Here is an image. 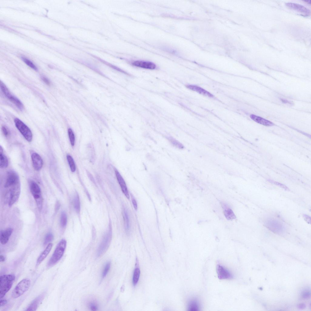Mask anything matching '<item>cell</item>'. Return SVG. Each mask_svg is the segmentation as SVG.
Returning a JSON list of instances; mask_svg holds the SVG:
<instances>
[{"label":"cell","mask_w":311,"mask_h":311,"mask_svg":"<svg viewBox=\"0 0 311 311\" xmlns=\"http://www.w3.org/2000/svg\"><path fill=\"white\" fill-rule=\"evenodd\" d=\"M123 216L125 228L126 231L128 232L130 228L129 219L127 211L125 209L124 210Z\"/></svg>","instance_id":"484cf974"},{"label":"cell","mask_w":311,"mask_h":311,"mask_svg":"<svg viewBox=\"0 0 311 311\" xmlns=\"http://www.w3.org/2000/svg\"><path fill=\"white\" fill-rule=\"evenodd\" d=\"M31 284V281L26 278L22 280L16 285L13 291L12 297L16 299L23 295L29 288Z\"/></svg>","instance_id":"5b68a950"},{"label":"cell","mask_w":311,"mask_h":311,"mask_svg":"<svg viewBox=\"0 0 311 311\" xmlns=\"http://www.w3.org/2000/svg\"><path fill=\"white\" fill-rule=\"evenodd\" d=\"M266 223L267 227L274 233H280L283 232V227L279 222L276 221L269 220Z\"/></svg>","instance_id":"8fae6325"},{"label":"cell","mask_w":311,"mask_h":311,"mask_svg":"<svg viewBox=\"0 0 311 311\" xmlns=\"http://www.w3.org/2000/svg\"><path fill=\"white\" fill-rule=\"evenodd\" d=\"M54 236L53 234L51 233H48L47 234L45 237L44 244L45 245L52 241L53 240Z\"/></svg>","instance_id":"836d02e7"},{"label":"cell","mask_w":311,"mask_h":311,"mask_svg":"<svg viewBox=\"0 0 311 311\" xmlns=\"http://www.w3.org/2000/svg\"><path fill=\"white\" fill-rule=\"evenodd\" d=\"M310 297V292L309 290H305L303 292L302 297L304 299H307Z\"/></svg>","instance_id":"d590c367"},{"label":"cell","mask_w":311,"mask_h":311,"mask_svg":"<svg viewBox=\"0 0 311 311\" xmlns=\"http://www.w3.org/2000/svg\"><path fill=\"white\" fill-rule=\"evenodd\" d=\"M68 132L70 143L72 146H74L75 141V138L74 133L73 130L70 128L68 129Z\"/></svg>","instance_id":"4dcf8cb0"},{"label":"cell","mask_w":311,"mask_h":311,"mask_svg":"<svg viewBox=\"0 0 311 311\" xmlns=\"http://www.w3.org/2000/svg\"><path fill=\"white\" fill-rule=\"evenodd\" d=\"M53 244H48L44 251L38 257L37 261L36 266H38L41 264L49 254L53 247Z\"/></svg>","instance_id":"e0dca14e"},{"label":"cell","mask_w":311,"mask_h":311,"mask_svg":"<svg viewBox=\"0 0 311 311\" xmlns=\"http://www.w3.org/2000/svg\"><path fill=\"white\" fill-rule=\"evenodd\" d=\"M13 231L12 228H9L1 231L0 234V241L2 244L5 245L8 242L9 238L12 233Z\"/></svg>","instance_id":"9a60e30c"},{"label":"cell","mask_w":311,"mask_h":311,"mask_svg":"<svg viewBox=\"0 0 311 311\" xmlns=\"http://www.w3.org/2000/svg\"><path fill=\"white\" fill-rule=\"evenodd\" d=\"M14 122L16 127L25 139L27 141L31 142L33 139V134L29 128L17 118L14 119Z\"/></svg>","instance_id":"8992f818"},{"label":"cell","mask_w":311,"mask_h":311,"mask_svg":"<svg viewBox=\"0 0 311 311\" xmlns=\"http://www.w3.org/2000/svg\"><path fill=\"white\" fill-rule=\"evenodd\" d=\"M187 88L192 90V91L196 92L200 94H202L205 96L209 97H212L213 96L211 93H210L206 91L205 90L198 86L192 85H188L187 86Z\"/></svg>","instance_id":"d6986e66"},{"label":"cell","mask_w":311,"mask_h":311,"mask_svg":"<svg viewBox=\"0 0 311 311\" xmlns=\"http://www.w3.org/2000/svg\"><path fill=\"white\" fill-rule=\"evenodd\" d=\"M216 271L218 277L220 279H231L233 278L231 273L222 265L218 264Z\"/></svg>","instance_id":"30bf717a"},{"label":"cell","mask_w":311,"mask_h":311,"mask_svg":"<svg viewBox=\"0 0 311 311\" xmlns=\"http://www.w3.org/2000/svg\"><path fill=\"white\" fill-rule=\"evenodd\" d=\"M42 78L43 81L47 85H49L51 84L49 80L46 77L43 76L42 77Z\"/></svg>","instance_id":"f35d334b"},{"label":"cell","mask_w":311,"mask_h":311,"mask_svg":"<svg viewBox=\"0 0 311 311\" xmlns=\"http://www.w3.org/2000/svg\"><path fill=\"white\" fill-rule=\"evenodd\" d=\"M200 306L199 302L196 299L190 300L188 306V310L190 311H198L199 310Z\"/></svg>","instance_id":"7402d4cb"},{"label":"cell","mask_w":311,"mask_h":311,"mask_svg":"<svg viewBox=\"0 0 311 311\" xmlns=\"http://www.w3.org/2000/svg\"><path fill=\"white\" fill-rule=\"evenodd\" d=\"M15 279L14 274L2 276L0 278V299L3 298L11 289Z\"/></svg>","instance_id":"7a4b0ae2"},{"label":"cell","mask_w":311,"mask_h":311,"mask_svg":"<svg viewBox=\"0 0 311 311\" xmlns=\"http://www.w3.org/2000/svg\"><path fill=\"white\" fill-rule=\"evenodd\" d=\"M60 204L59 203H58V202H57L56 204L55 208L56 210V211L57 210H59V208H60Z\"/></svg>","instance_id":"f6af8a7d"},{"label":"cell","mask_w":311,"mask_h":311,"mask_svg":"<svg viewBox=\"0 0 311 311\" xmlns=\"http://www.w3.org/2000/svg\"><path fill=\"white\" fill-rule=\"evenodd\" d=\"M67 223V215L65 212H63L61 213L60 218V224L62 227L64 228L66 226Z\"/></svg>","instance_id":"f1b7e54d"},{"label":"cell","mask_w":311,"mask_h":311,"mask_svg":"<svg viewBox=\"0 0 311 311\" xmlns=\"http://www.w3.org/2000/svg\"><path fill=\"white\" fill-rule=\"evenodd\" d=\"M2 130L5 136H8L9 135V130L6 127L3 126L2 127Z\"/></svg>","instance_id":"8d00e7d4"},{"label":"cell","mask_w":311,"mask_h":311,"mask_svg":"<svg viewBox=\"0 0 311 311\" xmlns=\"http://www.w3.org/2000/svg\"><path fill=\"white\" fill-rule=\"evenodd\" d=\"M22 59L23 61L29 67L35 70V71H37V67L31 61L24 57H22Z\"/></svg>","instance_id":"1f68e13d"},{"label":"cell","mask_w":311,"mask_h":311,"mask_svg":"<svg viewBox=\"0 0 311 311\" xmlns=\"http://www.w3.org/2000/svg\"><path fill=\"white\" fill-rule=\"evenodd\" d=\"M281 101L283 103H285L288 104H291V105H292L293 104L291 102L288 101H287V100H285V99H281Z\"/></svg>","instance_id":"7bdbcfd3"},{"label":"cell","mask_w":311,"mask_h":311,"mask_svg":"<svg viewBox=\"0 0 311 311\" xmlns=\"http://www.w3.org/2000/svg\"><path fill=\"white\" fill-rule=\"evenodd\" d=\"M132 64L136 67L149 69H154L156 67L155 64L149 62L137 61L134 62Z\"/></svg>","instance_id":"2e32d148"},{"label":"cell","mask_w":311,"mask_h":311,"mask_svg":"<svg viewBox=\"0 0 311 311\" xmlns=\"http://www.w3.org/2000/svg\"><path fill=\"white\" fill-rule=\"evenodd\" d=\"M112 236V228L110 225L108 230L104 236L98 249L97 256L98 257L102 256L106 252L111 243Z\"/></svg>","instance_id":"277c9868"},{"label":"cell","mask_w":311,"mask_h":311,"mask_svg":"<svg viewBox=\"0 0 311 311\" xmlns=\"http://www.w3.org/2000/svg\"><path fill=\"white\" fill-rule=\"evenodd\" d=\"M0 167L1 168H6L9 164L8 159L6 157L4 154L3 149L1 146L0 149Z\"/></svg>","instance_id":"44dd1931"},{"label":"cell","mask_w":311,"mask_h":311,"mask_svg":"<svg viewBox=\"0 0 311 311\" xmlns=\"http://www.w3.org/2000/svg\"><path fill=\"white\" fill-rule=\"evenodd\" d=\"M115 174L119 183L121 187L122 191L125 195L128 198H129V195L127 188L125 180L121 175L117 171L115 170Z\"/></svg>","instance_id":"5bb4252c"},{"label":"cell","mask_w":311,"mask_h":311,"mask_svg":"<svg viewBox=\"0 0 311 311\" xmlns=\"http://www.w3.org/2000/svg\"><path fill=\"white\" fill-rule=\"evenodd\" d=\"M1 88L3 93L9 101L14 104L20 110L22 111L24 109V106L22 103L12 94L6 85L1 81Z\"/></svg>","instance_id":"52a82bcc"},{"label":"cell","mask_w":311,"mask_h":311,"mask_svg":"<svg viewBox=\"0 0 311 311\" xmlns=\"http://www.w3.org/2000/svg\"><path fill=\"white\" fill-rule=\"evenodd\" d=\"M168 139L170 141V142H171L174 146L180 149H182L184 148V146L175 139L171 137H168Z\"/></svg>","instance_id":"83f0119b"},{"label":"cell","mask_w":311,"mask_h":311,"mask_svg":"<svg viewBox=\"0 0 311 311\" xmlns=\"http://www.w3.org/2000/svg\"><path fill=\"white\" fill-rule=\"evenodd\" d=\"M19 182V177L17 174L14 170H10L6 175L4 186L5 188L11 187Z\"/></svg>","instance_id":"9c48e42d"},{"label":"cell","mask_w":311,"mask_h":311,"mask_svg":"<svg viewBox=\"0 0 311 311\" xmlns=\"http://www.w3.org/2000/svg\"><path fill=\"white\" fill-rule=\"evenodd\" d=\"M250 117L254 121L260 124L266 126H271L274 125V124L272 122L256 115H251Z\"/></svg>","instance_id":"ac0fdd59"},{"label":"cell","mask_w":311,"mask_h":311,"mask_svg":"<svg viewBox=\"0 0 311 311\" xmlns=\"http://www.w3.org/2000/svg\"><path fill=\"white\" fill-rule=\"evenodd\" d=\"M88 308L92 311L97 310L98 307V303L96 301L94 300H90L88 302Z\"/></svg>","instance_id":"f546056e"},{"label":"cell","mask_w":311,"mask_h":311,"mask_svg":"<svg viewBox=\"0 0 311 311\" xmlns=\"http://www.w3.org/2000/svg\"><path fill=\"white\" fill-rule=\"evenodd\" d=\"M73 205L76 212L79 213L80 210V202L78 195L76 193L73 199Z\"/></svg>","instance_id":"cb8c5ba5"},{"label":"cell","mask_w":311,"mask_h":311,"mask_svg":"<svg viewBox=\"0 0 311 311\" xmlns=\"http://www.w3.org/2000/svg\"><path fill=\"white\" fill-rule=\"evenodd\" d=\"M140 270L138 268H136L134 270L133 277V284L134 286L136 285L139 278Z\"/></svg>","instance_id":"4316f807"},{"label":"cell","mask_w":311,"mask_h":311,"mask_svg":"<svg viewBox=\"0 0 311 311\" xmlns=\"http://www.w3.org/2000/svg\"><path fill=\"white\" fill-rule=\"evenodd\" d=\"M287 7L290 9L294 10L306 16L310 14V10L305 6L293 3H288L286 4Z\"/></svg>","instance_id":"7c38bea8"},{"label":"cell","mask_w":311,"mask_h":311,"mask_svg":"<svg viewBox=\"0 0 311 311\" xmlns=\"http://www.w3.org/2000/svg\"><path fill=\"white\" fill-rule=\"evenodd\" d=\"M67 242L62 239L58 244L54 252L48 263V267H51L57 263L62 257L66 248Z\"/></svg>","instance_id":"6da1fadb"},{"label":"cell","mask_w":311,"mask_h":311,"mask_svg":"<svg viewBox=\"0 0 311 311\" xmlns=\"http://www.w3.org/2000/svg\"><path fill=\"white\" fill-rule=\"evenodd\" d=\"M29 184L30 191L35 200L38 209L41 211L43 206V199L41 188L32 180L29 182Z\"/></svg>","instance_id":"3957f363"},{"label":"cell","mask_w":311,"mask_h":311,"mask_svg":"<svg viewBox=\"0 0 311 311\" xmlns=\"http://www.w3.org/2000/svg\"><path fill=\"white\" fill-rule=\"evenodd\" d=\"M132 202L135 210H137L138 208L137 204L136 199L132 197Z\"/></svg>","instance_id":"ab89813d"},{"label":"cell","mask_w":311,"mask_h":311,"mask_svg":"<svg viewBox=\"0 0 311 311\" xmlns=\"http://www.w3.org/2000/svg\"><path fill=\"white\" fill-rule=\"evenodd\" d=\"M44 295H40L34 300L27 309L26 311L36 310L43 298Z\"/></svg>","instance_id":"ffe728a7"},{"label":"cell","mask_w":311,"mask_h":311,"mask_svg":"<svg viewBox=\"0 0 311 311\" xmlns=\"http://www.w3.org/2000/svg\"><path fill=\"white\" fill-rule=\"evenodd\" d=\"M298 308L300 309H304L306 307V305L304 304H300L297 306Z\"/></svg>","instance_id":"b9f144b4"},{"label":"cell","mask_w":311,"mask_h":311,"mask_svg":"<svg viewBox=\"0 0 311 311\" xmlns=\"http://www.w3.org/2000/svg\"><path fill=\"white\" fill-rule=\"evenodd\" d=\"M268 181L270 183H272L274 184L277 185L280 187L284 189L285 190H287V191H289V188L285 185L281 184L278 182H276L273 181V180H269Z\"/></svg>","instance_id":"e575fe53"},{"label":"cell","mask_w":311,"mask_h":311,"mask_svg":"<svg viewBox=\"0 0 311 311\" xmlns=\"http://www.w3.org/2000/svg\"><path fill=\"white\" fill-rule=\"evenodd\" d=\"M0 258H1V262H4L5 260V258L4 256L3 255H1L0 256Z\"/></svg>","instance_id":"ee69618b"},{"label":"cell","mask_w":311,"mask_h":311,"mask_svg":"<svg viewBox=\"0 0 311 311\" xmlns=\"http://www.w3.org/2000/svg\"><path fill=\"white\" fill-rule=\"evenodd\" d=\"M111 266V263L108 262L106 264L102 274V277L104 278L107 274Z\"/></svg>","instance_id":"d6a6232c"},{"label":"cell","mask_w":311,"mask_h":311,"mask_svg":"<svg viewBox=\"0 0 311 311\" xmlns=\"http://www.w3.org/2000/svg\"><path fill=\"white\" fill-rule=\"evenodd\" d=\"M32 159L35 170L37 171L41 170L43 165V160L41 157L37 153H34L32 155Z\"/></svg>","instance_id":"4fadbf2b"},{"label":"cell","mask_w":311,"mask_h":311,"mask_svg":"<svg viewBox=\"0 0 311 311\" xmlns=\"http://www.w3.org/2000/svg\"><path fill=\"white\" fill-rule=\"evenodd\" d=\"M7 303V300H1V299L0 301V307L4 306L6 305Z\"/></svg>","instance_id":"60d3db41"},{"label":"cell","mask_w":311,"mask_h":311,"mask_svg":"<svg viewBox=\"0 0 311 311\" xmlns=\"http://www.w3.org/2000/svg\"><path fill=\"white\" fill-rule=\"evenodd\" d=\"M67 158L72 172H75L76 170V166L73 158L71 155H68Z\"/></svg>","instance_id":"d4e9b609"},{"label":"cell","mask_w":311,"mask_h":311,"mask_svg":"<svg viewBox=\"0 0 311 311\" xmlns=\"http://www.w3.org/2000/svg\"><path fill=\"white\" fill-rule=\"evenodd\" d=\"M303 217L305 221L308 224H310L311 223V217L307 215H304Z\"/></svg>","instance_id":"74e56055"},{"label":"cell","mask_w":311,"mask_h":311,"mask_svg":"<svg viewBox=\"0 0 311 311\" xmlns=\"http://www.w3.org/2000/svg\"><path fill=\"white\" fill-rule=\"evenodd\" d=\"M224 209V215L227 219L232 220L236 218V215L232 209L226 207Z\"/></svg>","instance_id":"603a6c76"},{"label":"cell","mask_w":311,"mask_h":311,"mask_svg":"<svg viewBox=\"0 0 311 311\" xmlns=\"http://www.w3.org/2000/svg\"><path fill=\"white\" fill-rule=\"evenodd\" d=\"M21 191L20 182L11 187L9 202V207H12L17 201L21 193Z\"/></svg>","instance_id":"ba28073f"}]
</instances>
